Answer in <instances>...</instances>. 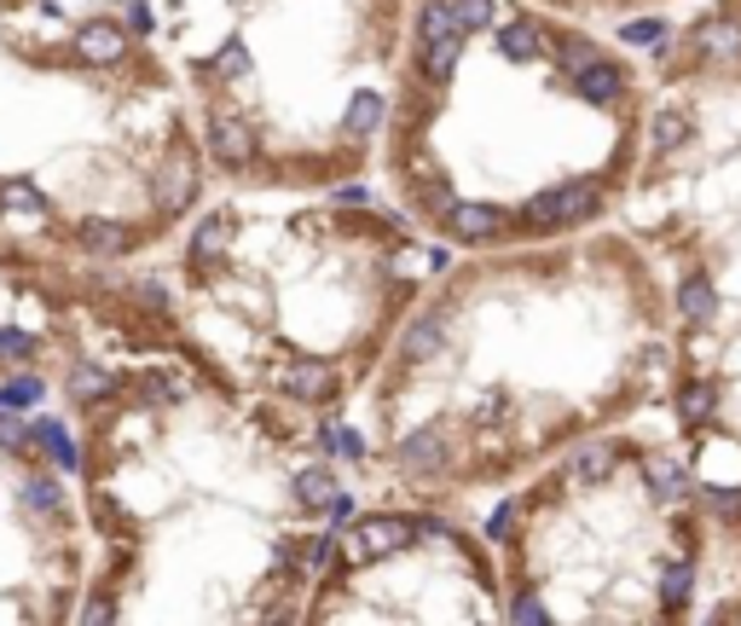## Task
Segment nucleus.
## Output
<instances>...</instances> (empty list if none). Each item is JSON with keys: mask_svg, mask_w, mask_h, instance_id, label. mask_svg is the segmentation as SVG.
Returning a JSON list of instances; mask_svg holds the SVG:
<instances>
[{"mask_svg": "<svg viewBox=\"0 0 741 626\" xmlns=\"http://www.w3.org/2000/svg\"><path fill=\"white\" fill-rule=\"evenodd\" d=\"M689 139V116L684 111H661L654 116V146H684Z\"/></svg>", "mask_w": 741, "mask_h": 626, "instance_id": "23", "label": "nucleus"}, {"mask_svg": "<svg viewBox=\"0 0 741 626\" xmlns=\"http://www.w3.org/2000/svg\"><path fill=\"white\" fill-rule=\"evenodd\" d=\"M70 389H76V395H99V389H111V377L93 372V366H81V372L70 377Z\"/></svg>", "mask_w": 741, "mask_h": 626, "instance_id": "31", "label": "nucleus"}, {"mask_svg": "<svg viewBox=\"0 0 741 626\" xmlns=\"http://www.w3.org/2000/svg\"><path fill=\"white\" fill-rule=\"evenodd\" d=\"M591 209H596L591 186H556V192H545V197H533V204H527V215L545 220V227H568V220H580Z\"/></svg>", "mask_w": 741, "mask_h": 626, "instance_id": "3", "label": "nucleus"}, {"mask_svg": "<svg viewBox=\"0 0 741 626\" xmlns=\"http://www.w3.org/2000/svg\"><path fill=\"white\" fill-rule=\"evenodd\" d=\"M284 383H290V389H296L301 400L331 395V372H324V366H290V372H284Z\"/></svg>", "mask_w": 741, "mask_h": 626, "instance_id": "19", "label": "nucleus"}, {"mask_svg": "<svg viewBox=\"0 0 741 626\" xmlns=\"http://www.w3.org/2000/svg\"><path fill=\"white\" fill-rule=\"evenodd\" d=\"M452 7H458L464 30H487L492 18H499V0H452Z\"/></svg>", "mask_w": 741, "mask_h": 626, "instance_id": "26", "label": "nucleus"}, {"mask_svg": "<svg viewBox=\"0 0 741 626\" xmlns=\"http://www.w3.org/2000/svg\"><path fill=\"white\" fill-rule=\"evenodd\" d=\"M713 412V389H707V383H695V389L684 395V418L695 423V418H707Z\"/></svg>", "mask_w": 741, "mask_h": 626, "instance_id": "29", "label": "nucleus"}, {"mask_svg": "<svg viewBox=\"0 0 741 626\" xmlns=\"http://www.w3.org/2000/svg\"><path fill=\"white\" fill-rule=\"evenodd\" d=\"M209 151L220 157L226 169H243L255 157V128H243L238 116H220V123L209 128Z\"/></svg>", "mask_w": 741, "mask_h": 626, "instance_id": "4", "label": "nucleus"}, {"mask_svg": "<svg viewBox=\"0 0 741 626\" xmlns=\"http://www.w3.org/2000/svg\"><path fill=\"white\" fill-rule=\"evenodd\" d=\"M35 441L53 453V464H58V470H76V441H70L65 430H58V423H35Z\"/></svg>", "mask_w": 741, "mask_h": 626, "instance_id": "18", "label": "nucleus"}, {"mask_svg": "<svg viewBox=\"0 0 741 626\" xmlns=\"http://www.w3.org/2000/svg\"><path fill=\"white\" fill-rule=\"evenodd\" d=\"M0 204H7V209H24V215H47V197H41L30 180H7V186H0Z\"/></svg>", "mask_w": 741, "mask_h": 626, "instance_id": "21", "label": "nucleus"}, {"mask_svg": "<svg viewBox=\"0 0 741 626\" xmlns=\"http://www.w3.org/2000/svg\"><path fill=\"white\" fill-rule=\"evenodd\" d=\"M377 123H383V99L377 93H354V99H347V128H354V134H371Z\"/></svg>", "mask_w": 741, "mask_h": 626, "instance_id": "20", "label": "nucleus"}, {"mask_svg": "<svg viewBox=\"0 0 741 626\" xmlns=\"http://www.w3.org/2000/svg\"><path fill=\"white\" fill-rule=\"evenodd\" d=\"M689 580H695L689 562H677V569H666V574H661V603H666V610H677V603L689 597Z\"/></svg>", "mask_w": 741, "mask_h": 626, "instance_id": "25", "label": "nucleus"}, {"mask_svg": "<svg viewBox=\"0 0 741 626\" xmlns=\"http://www.w3.org/2000/svg\"><path fill=\"white\" fill-rule=\"evenodd\" d=\"M573 82H580V93L591 99V105H614V99H620V88H626V76L614 70L608 58H596V65H585Z\"/></svg>", "mask_w": 741, "mask_h": 626, "instance_id": "8", "label": "nucleus"}, {"mask_svg": "<svg viewBox=\"0 0 741 626\" xmlns=\"http://www.w3.org/2000/svg\"><path fill=\"white\" fill-rule=\"evenodd\" d=\"M608 470H614V447H603V441H596V447H580L568 458L573 481H608Z\"/></svg>", "mask_w": 741, "mask_h": 626, "instance_id": "11", "label": "nucleus"}, {"mask_svg": "<svg viewBox=\"0 0 741 626\" xmlns=\"http://www.w3.org/2000/svg\"><path fill=\"white\" fill-rule=\"evenodd\" d=\"M226 244H232V215L203 220V227H197V238H192V261H209V255H220Z\"/></svg>", "mask_w": 741, "mask_h": 626, "instance_id": "15", "label": "nucleus"}, {"mask_svg": "<svg viewBox=\"0 0 741 626\" xmlns=\"http://www.w3.org/2000/svg\"><path fill=\"white\" fill-rule=\"evenodd\" d=\"M441 464H446V435L441 430H418V435L400 441V470L429 476V470H441Z\"/></svg>", "mask_w": 741, "mask_h": 626, "instance_id": "5", "label": "nucleus"}, {"mask_svg": "<svg viewBox=\"0 0 741 626\" xmlns=\"http://www.w3.org/2000/svg\"><path fill=\"white\" fill-rule=\"evenodd\" d=\"M643 476H649L654 499H677V493H684V464H672L666 453H649L643 458Z\"/></svg>", "mask_w": 741, "mask_h": 626, "instance_id": "10", "label": "nucleus"}, {"mask_svg": "<svg viewBox=\"0 0 741 626\" xmlns=\"http://www.w3.org/2000/svg\"><path fill=\"white\" fill-rule=\"evenodd\" d=\"M677 301H684V319L689 326H707V319L718 314V296L707 278H684V291H677Z\"/></svg>", "mask_w": 741, "mask_h": 626, "instance_id": "14", "label": "nucleus"}, {"mask_svg": "<svg viewBox=\"0 0 741 626\" xmlns=\"http://www.w3.org/2000/svg\"><path fill=\"white\" fill-rule=\"evenodd\" d=\"M730 621H741V603H736V610H730Z\"/></svg>", "mask_w": 741, "mask_h": 626, "instance_id": "38", "label": "nucleus"}, {"mask_svg": "<svg viewBox=\"0 0 741 626\" xmlns=\"http://www.w3.org/2000/svg\"><path fill=\"white\" fill-rule=\"evenodd\" d=\"M0 441H7V447H18V441H24V430H18V423H7V418H0Z\"/></svg>", "mask_w": 741, "mask_h": 626, "instance_id": "36", "label": "nucleus"}, {"mask_svg": "<svg viewBox=\"0 0 741 626\" xmlns=\"http://www.w3.org/2000/svg\"><path fill=\"white\" fill-rule=\"evenodd\" d=\"M35 400H41V383L35 377H18V383L0 389V412H24V407H35Z\"/></svg>", "mask_w": 741, "mask_h": 626, "instance_id": "24", "label": "nucleus"}, {"mask_svg": "<svg viewBox=\"0 0 741 626\" xmlns=\"http://www.w3.org/2000/svg\"><path fill=\"white\" fill-rule=\"evenodd\" d=\"M296 499L314 504V511H319V504H331V499H337V476H331V470H301V476H296Z\"/></svg>", "mask_w": 741, "mask_h": 626, "instance_id": "17", "label": "nucleus"}, {"mask_svg": "<svg viewBox=\"0 0 741 626\" xmlns=\"http://www.w3.org/2000/svg\"><path fill=\"white\" fill-rule=\"evenodd\" d=\"M406 539H411V522H400V516H371V522H360V528L347 534V562H377V557H388V551H400Z\"/></svg>", "mask_w": 741, "mask_h": 626, "instance_id": "2", "label": "nucleus"}, {"mask_svg": "<svg viewBox=\"0 0 741 626\" xmlns=\"http://www.w3.org/2000/svg\"><path fill=\"white\" fill-rule=\"evenodd\" d=\"M516 621H545V603L539 597H522L516 603Z\"/></svg>", "mask_w": 741, "mask_h": 626, "instance_id": "35", "label": "nucleus"}, {"mask_svg": "<svg viewBox=\"0 0 741 626\" xmlns=\"http://www.w3.org/2000/svg\"><path fill=\"white\" fill-rule=\"evenodd\" d=\"M331 447H337V453H347V458H360V453H365V441H360L354 430H331Z\"/></svg>", "mask_w": 741, "mask_h": 626, "instance_id": "34", "label": "nucleus"}, {"mask_svg": "<svg viewBox=\"0 0 741 626\" xmlns=\"http://www.w3.org/2000/svg\"><path fill=\"white\" fill-rule=\"evenodd\" d=\"M596 58H603V53H596L591 42H562V65H568V76H580L585 65H596Z\"/></svg>", "mask_w": 741, "mask_h": 626, "instance_id": "28", "label": "nucleus"}, {"mask_svg": "<svg viewBox=\"0 0 741 626\" xmlns=\"http://www.w3.org/2000/svg\"><path fill=\"white\" fill-rule=\"evenodd\" d=\"M661 35H666V30L654 24V18H643V24H626V42H631V47H654Z\"/></svg>", "mask_w": 741, "mask_h": 626, "instance_id": "30", "label": "nucleus"}, {"mask_svg": "<svg viewBox=\"0 0 741 626\" xmlns=\"http://www.w3.org/2000/svg\"><path fill=\"white\" fill-rule=\"evenodd\" d=\"M499 53L516 58V65H533V58H539V30H533V24H510L499 35Z\"/></svg>", "mask_w": 741, "mask_h": 626, "instance_id": "16", "label": "nucleus"}, {"mask_svg": "<svg viewBox=\"0 0 741 626\" xmlns=\"http://www.w3.org/2000/svg\"><path fill=\"white\" fill-rule=\"evenodd\" d=\"M122 30L116 24H105V18H99V24H81V35H76V53L88 58V65H116L122 58Z\"/></svg>", "mask_w": 741, "mask_h": 626, "instance_id": "6", "label": "nucleus"}, {"mask_svg": "<svg viewBox=\"0 0 741 626\" xmlns=\"http://www.w3.org/2000/svg\"><path fill=\"white\" fill-rule=\"evenodd\" d=\"M441 342H446V319H441V314H429V319H418V326L406 331L400 354L411 360V366H423V360H435V354H441Z\"/></svg>", "mask_w": 741, "mask_h": 626, "instance_id": "9", "label": "nucleus"}, {"mask_svg": "<svg viewBox=\"0 0 741 626\" xmlns=\"http://www.w3.org/2000/svg\"><path fill=\"white\" fill-rule=\"evenodd\" d=\"M713 504H725V511H730V516H736V511H741V488H730V493H718V499H713Z\"/></svg>", "mask_w": 741, "mask_h": 626, "instance_id": "37", "label": "nucleus"}, {"mask_svg": "<svg viewBox=\"0 0 741 626\" xmlns=\"http://www.w3.org/2000/svg\"><path fill=\"white\" fill-rule=\"evenodd\" d=\"M446 227H452V238H464V244H481V238H492V227H499V209H487V204H452Z\"/></svg>", "mask_w": 741, "mask_h": 626, "instance_id": "7", "label": "nucleus"}, {"mask_svg": "<svg viewBox=\"0 0 741 626\" xmlns=\"http://www.w3.org/2000/svg\"><path fill=\"white\" fill-rule=\"evenodd\" d=\"M418 35H423V70L429 76H446L458 65V47H464V18L458 7H441V0H429L423 18H418Z\"/></svg>", "mask_w": 741, "mask_h": 626, "instance_id": "1", "label": "nucleus"}, {"mask_svg": "<svg viewBox=\"0 0 741 626\" xmlns=\"http://www.w3.org/2000/svg\"><path fill=\"white\" fill-rule=\"evenodd\" d=\"M81 244L99 255H122L128 250V227H116V220H81Z\"/></svg>", "mask_w": 741, "mask_h": 626, "instance_id": "13", "label": "nucleus"}, {"mask_svg": "<svg viewBox=\"0 0 741 626\" xmlns=\"http://www.w3.org/2000/svg\"><path fill=\"white\" fill-rule=\"evenodd\" d=\"M24 493H30V504H35L41 516H47V511H58V488H53L47 476H30V481H24Z\"/></svg>", "mask_w": 741, "mask_h": 626, "instance_id": "27", "label": "nucleus"}, {"mask_svg": "<svg viewBox=\"0 0 741 626\" xmlns=\"http://www.w3.org/2000/svg\"><path fill=\"white\" fill-rule=\"evenodd\" d=\"M185 197H192V163H185V157H174L169 174L157 180V204H162V209H185Z\"/></svg>", "mask_w": 741, "mask_h": 626, "instance_id": "12", "label": "nucleus"}, {"mask_svg": "<svg viewBox=\"0 0 741 626\" xmlns=\"http://www.w3.org/2000/svg\"><path fill=\"white\" fill-rule=\"evenodd\" d=\"M30 354V337L24 331H0V360H24Z\"/></svg>", "mask_w": 741, "mask_h": 626, "instance_id": "33", "label": "nucleus"}, {"mask_svg": "<svg viewBox=\"0 0 741 626\" xmlns=\"http://www.w3.org/2000/svg\"><path fill=\"white\" fill-rule=\"evenodd\" d=\"M702 53H713V58H736V53H741V30H736V24H707Z\"/></svg>", "mask_w": 741, "mask_h": 626, "instance_id": "22", "label": "nucleus"}, {"mask_svg": "<svg viewBox=\"0 0 741 626\" xmlns=\"http://www.w3.org/2000/svg\"><path fill=\"white\" fill-rule=\"evenodd\" d=\"M215 70H220V76H243V70H250V53H243V47L232 42V47H226V53L215 58Z\"/></svg>", "mask_w": 741, "mask_h": 626, "instance_id": "32", "label": "nucleus"}]
</instances>
